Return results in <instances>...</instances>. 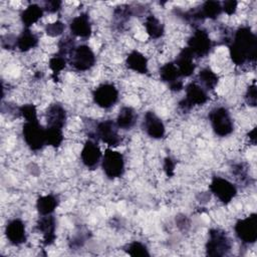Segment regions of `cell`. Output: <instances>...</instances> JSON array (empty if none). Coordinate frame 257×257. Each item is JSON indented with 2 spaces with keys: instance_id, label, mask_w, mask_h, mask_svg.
Masks as SVG:
<instances>
[{
  "instance_id": "1",
  "label": "cell",
  "mask_w": 257,
  "mask_h": 257,
  "mask_svg": "<svg viewBox=\"0 0 257 257\" xmlns=\"http://www.w3.org/2000/svg\"><path fill=\"white\" fill-rule=\"evenodd\" d=\"M232 61L237 65L254 62L257 56V37L248 26L239 27L229 46Z\"/></svg>"
},
{
  "instance_id": "2",
  "label": "cell",
  "mask_w": 257,
  "mask_h": 257,
  "mask_svg": "<svg viewBox=\"0 0 257 257\" xmlns=\"http://www.w3.org/2000/svg\"><path fill=\"white\" fill-rule=\"evenodd\" d=\"M205 247L207 255L221 257L227 255L230 252L232 243L225 231L214 228L209 231L208 240Z\"/></svg>"
},
{
  "instance_id": "3",
  "label": "cell",
  "mask_w": 257,
  "mask_h": 257,
  "mask_svg": "<svg viewBox=\"0 0 257 257\" xmlns=\"http://www.w3.org/2000/svg\"><path fill=\"white\" fill-rule=\"evenodd\" d=\"M22 136L25 144L31 151H39L46 144V130L37 120L25 121L22 126Z\"/></svg>"
},
{
  "instance_id": "4",
  "label": "cell",
  "mask_w": 257,
  "mask_h": 257,
  "mask_svg": "<svg viewBox=\"0 0 257 257\" xmlns=\"http://www.w3.org/2000/svg\"><path fill=\"white\" fill-rule=\"evenodd\" d=\"M209 120L213 132L219 137H227L234 131V122L229 110L224 106L213 108L209 112Z\"/></svg>"
},
{
  "instance_id": "5",
  "label": "cell",
  "mask_w": 257,
  "mask_h": 257,
  "mask_svg": "<svg viewBox=\"0 0 257 257\" xmlns=\"http://www.w3.org/2000/svg\"><path fill=\"white\" fill-rule=\"evenodd\" d=\"M101 168L108 179L120 178L124 173L123 156L111 149H106L101 159Z\"/></svg>"
},
{
  "instance_id": "6",
  "label": "cell",
  "mask_w": 257,
  "mask_h": 257,
  "mask_svg": "<svg viewBox=\"0 0 257 257\" xmlns=\"http://www.w3.org/2000/svg\"><path fill=\"white\" fill-rule=\"evenodd\" d=\"M237 238L244 244H254L257 240V215L255 213L240 219L234 226Z\"/></svg>"
},
{
  "instance_id": "7",
  "label": "cell",
  "mask_w": 257,
  "mask_h": 257,
  "mask_svg": "<svg viewBox=\"0 0 257 257\" xmlns=\"http://www.w3.org/2000/svg\"><path fill=\"white\" fill-rule=\"evenodd\" d=\"M69 63L77 71L89 70L95 64V54L88 45L80 44L70 54Z\"/></svg>"
},
{
  "instance_id": "8",
  "label": "cell",
  "mask_w": 257,
  "mask_h": 257,
  "mask_svg": "<svg viewBox=\"0 0 257 257\" xmlns=\"http://www.w3.org/2000/svg\"><path fill=\"white\" fill-rule=\"evenodd\" d=\"M185 97L180 101L179 106L182 110L187 111L196 105H203L209 99L207 90L196 82H190L186 86Z\"/></svg>"
},
{
  "instance_id": "9",
  "label": "cell",
  "mask_w": 257,
  "mask_h": 257,
  "mask_svg": "<svg viewBox=\"0 0 257 257\" xmlns=\"http://www.w3.org/2000/svg\"><path fill=\"white\" fill-rule=\"evenodd\" d=\"M187 47L195 57H204L208 55L213 48V41L204 29H196L188 40Z\"/></svg>"
},
{
  "instance_id": "10",
  "label": "cell",
  "mask_w": 257,
  "mask_h": 257,
  "mask_svg": "<svg viewBox=\"0 0 257 257\" xmlns=\"http://www.w3.org/2000/svg\"><path fill=\"white\" fill-rule=\"evenodd\" d=\"M212 194L223 204H229L237 195L236 186L222 177H214L209 186Z\"/></svg>"
},
{
  "instance_id": "11",
  "label": "cell",
  "mask_w": 257,
  "mask_h": 257,
  "mask_svg": "<svg viewBox=\"0 0 257 257\" xmlns=\"http://www.w3.org/2000/svg\"><path fill=\"white\" fill-rule=\"evenodd\" d=\"M94 135L108 147H117L121 142L120 135L118 134V126L111 119L98 122L95 126Z\"/></svg>"
},
{
  "instance_id": "12",
  "label": "cell",
  "mask_w": 257,
  "mask_h": 257,
  "mask_svg": "<svg viewBox=\"0 0 257 257\" xmlns=\"http://www.w3.org/2000/svg\"><path fill=\"white\" fill-rule=\"evenodd\" d=\"M93 101L101 108L107 109L118 100V90L112 83H102L92 92Z\"/></svg>"
},
{
  "instance_id": "13",
  "label": "cell",
  "mask_w": 257,
  "mask_h": 257,
  "mask_svg": "<svg viewBox=\"0 0 257 257\" xmlns=\"http://www.w3.org/2000/svg\"><path fill=\"white\" fill-rule=\"evenodd\" d=\"M80 159L86 168L90 170L97 168L102 159V154L98 145L91 140L86 141L80 152Z\"/></svg>"
},
{
  "instance_id": "14",
  "label": "cell",
  "mask_w": 257,
  "mask_h": 257,
  "mask_svg": "<svg viewBox=\"0 0 257 257\" xmlns=\"http://www.w3.org/2000/svg\"><path fill=\"white\" fill-rule=\"evenodd\" d=\"M160 77L164 82L168 83L169 88L173 91H180L184 86L181 79L182 75L180 74L175 62H168L164 64L160 68Z\"/></svg>"
},
{
  "instance_id": "15",
  "label": "cell",
  "mask_w": 257,
  "mask_h": 257,
  "mask_svg": "<svg viewBox=\"0 0 257 257\" xmlns=\"http://www.w3.org/2000/svg\"><path fill=\"white\" fill-rule=\"evenodd\" d=\"M143 128L149 137L156 140L162 139L166 134V127L163 120L151 110L147 111L144 115Z\"/></svg>"
},
{
  "instance_id": "16",
  "label": "cell",
  "mask_w": 257,
  "mask_h": 257,
  "mask_svg": "<svg viewBox=\"0 0 257 257\" xmlns=\"http://www.w3.org/2000/svg\"><path fill=\"white\" fill-rule=\"evenodd\" d=\"M5 235L8 241L15 246H19L25 243L27 239V235H26L25 225L22 222V220L18 218L10 220L6 225Z\"/></svg>"
},
{
  "instance_id": "17",
  "label": "cell",
  "mask_w": 257,
  "mask_h": 257,
  "mask_svg": "<svg viewBox=\"0 0 257 257\" xmlns=\"http://www.w3.org/2000/svg\"><path fill=\"white\" fill-rule=\"evenodd\" d=\"M66 111L59 103H52L46 110V127L62 130L66 122Z\"/></svg>"
},
{
  "instance_id": "18",
  "label": "cell",
  "mask_w": 257,
  "mask_h": 257,
  "mask_svg": "<svg viewBox=\"0 0 257 257\" xmlns=\"http://www.w3.org/2000/svg\"><path fill=\"white\" fill-rule=\"evenodd\" d=\"M69 29L72 35L88 38L91 35L92 27L90 23V19L87 13H81L78 16H75L69 24Z\"/></svg>"
},
{
  "instance_id": "19",
  "label": "cell",
  "mask_w": 257,
  "mask_h": 257,
  "mask_svg": "<svg viewBox=\"0 0 257 257\" xmlns=\"http://www.w3.org/2000/svg\"><path fill=\"white\" fill-rule=\"evenodd\" d=\"M38 231L42 233L43 236V244L45 246L51 245L56 238L55 229H56V221L52 215L42 216L36 225Z\"/></svg>"
},
{
  "instance_id": "20",
  "label": "cell",
  "mask_w": 257,
  "mask_h": 257,
  "mask_svg": "<svg viewBox=\"0 0 257 257\" xmlns=\"http://www.w3.org/2000/svg\"><path fill=\"white\" fill-rule=\"evenodd\" d=\"M194 59L195 56L188 47H185L180 51L174 62L177 65L182 77H188L193 74V72L196 69Z\"/></svg>"
},
{
  "instance_id": "21",
  "label": "cell",
  "mask_w": 257,
  "mask_h": 257,
  "mask_svg": "<svg viewBox=\"0 0 257 257\" xmlns=\"http://www.w3.org/2000/svg\"><path fill=\"white\" fill-rule=\"evenodd\" d=\"M125 65L141 74H146L148 72V59L146 58V56L138 51V50H133L128 53V55L126 56L125 59Z\"/></svg>"
},
{
  "instance_id": "22",
  "label": "cell",
  "mask_w": 257,
  "mask_h": 257,
  "mask_svg": "<svg viewBox=\"0 0 257 257\" xmlns=\"http://www.w3.org/2000/svg\"><path fill=\"white\" fill-rule=\"evenodd\" d=\"M138 114L136 110L131 106H123L120 108L115 123L118 128L121 130H131L137 122Z\"/></svg>"
},
{
  "instance_id": "23",
  "label": "cell",
  "mask_w": 257,
  "mask_h": 257,
  "mask_svg": "<svg viewBox=\"0 0 257 257\" xmlns=\"http://www.w3.org/2000/svg\"><path fill=\"white\" fill-rule=\"evenodd\" d=\"M38 44V37L29 28L24 30L16 37V47L21 52H27L30 49L36 47Z\"/></svg>"
},
{
  "instance_id": "24",
  "label": "cell",
  "mask_w": 257,
  "mask_h": 257,
  "mask_svg": "<svg viewBox=\"0 0 257 257\" xmlns=\"http://www.w3.org/2000/svg\"><path fill=\"white\" fill-rule=\"evenodd\" d=\"M43 8L37 4L28 5L20 14L21 21L25 28H29L43 16Z\"/></svg>"
},
{
  "instance_id": "25",
  "label": "cell",
  "mask_w": 257,
  "mask_h": 257,
  "mask_svg": "<svg viewBox=\"0 0 257 257\" xmlns=\"http://www.w3.org/2000/svg\"><path fill=\"white\" fill-rule=\"evenodd\" d=\"M58 206V199L56 196L49 194L41 196L36 201V208L41 216L51 215Z\"/></svg>"
},
{
  "instance_id": "26",
  "label": "cell",
  "mask_w": 257,
  "mask_h": 257,
  "mask_svg": "<svg viewBox=\"0 0 257 257\" xmlns=\"http://www.w3.org/2000/svg\"><path fill=\"white\" fill-rule=\"evenodd\" d=\"M198 79L201 83V86L204 87L207 91L214 89L219 81L218 75L210 67L202 68L198 73Z\"/></svg>"
},
{
  "instance_id": "27",
  "label": "cell",
  "mask_w": 257,
  "mask_h": 257,
  "mask_svg": "<svg viewBox=\"0 0 257 257\" xmlns=\"http://www.w3.org/2000/svg\"><path fill=\"white\" fill-rule=\"evenodd\" d=\"M145 28L151 38L159 39L164 35L165 28L163 23L154 15H149L145 21Z\"/></svg>"
},
{
  "instance_id": "28",
  "label": "cell",
  "mask_w": 257,
  "mask_h": 257,
  "mask_svg": "<svg viewBox=\"0 0 257 257\" xmlns=\"http://www.w3.org/2000/svg\"><path fill=\"white\" fill-rule=\"evenodd\" d=\"M198 9L203 19H216L222 13V4L219 1H206Z\"/></svg>"
},
{
  "instance_id": "29",
  "label": "cell",
  "mask_w": 257,
  "mask_h": 257,
  "mask_svg": "<svg viewBox=\"0 0 257 257\" xmlns=\"http://www.w3.org/2000/svg\"><path fill=\"white\" fill-rule=\"evenodd\" d=\"M66 63H67V58L65 56L59 54L58 52L49 59L48 65H49V68L52 71V75L55 79L60 74V72L65 68Z\"/></svg>"
},
{
  "instance_id": "30",
  "label": "cell",
  "mask_w": 257,
  "mask_h": 257,
  "mask_svg": "<svg viewBox=\"0 0 257 257\" xmlns=\"http://www.w3.org/2000/svg\"><path fill=\"white\" fill-rule=\"evenodd\" d=\"M126 253L131 256L134 257H149L150 256V252L149 249L147 248V246L145 244H143L140 241H134L132 243H130L125 249Z\"/></svg>"
},
{
  "instance_id": "31",
  "label": "cell",
  "mask_w": 257,
  "mask_h": 257,
  "mask_svg": "<svg viewBox=\"0 0 257 257\" xmlns=\"http://www.w3.org/2000/svg\"><path fill=\"white\" fill-rule=\"evenodd\" d=\"M46 130V142L47 145L57 148L63 142V133L60 128H51L45 127Z\"/></svg>"
},
{
  "instance_id": "32",
  "label": "cell",
  "mask_w": 257,
  "mask_h": 257,
  "mask_svg": "<svg viewBox=\"0 0 257 257\" xmlns=\"http://www.w3.org/2000/svg\"><path fill=\"white\" fill-rule=\"evenodd\" d=\"M19 113L24 117L25 121H31V120H37V109L34 104L32 103H26L19 107Z\"/></svg>"
},
{
  "instance_id": "33",
  "label": "cell",
  "mask_w": 257,
  "mask_h": 257,
  "mask_svg": "<svg viewBox=\"0 0 257 257\" xmlns=\"http://www.w3.org/2000/svg\"><path fill=\"white\" fill-rule=\"evenodd\" d=\"M64 30H65V25L59 20L52 22V23H48L45 26L46 34L51 37H56V36L61 35L64 32Z\"/></svg>"
},
{
  "instance_id": "34",
  "label": "cell",
  "mask_w": 257,
  "mask_h": 257,
  "mask_svg": "<svg viewBox=\"0 0 257 257\" xmlns=\"http://www.w3.org/2000/svg\"><path fill=\"white\" fill-rule=\"evenodd\" d=\"M131 9L127 7H119L114 10V20L117 24L122 25L131 15Z\"/></svg>"
},
{
  "instance_id": "35",
  "label": "cell",
  "mask_w": 257,
  "mask_h": 257,
  "mask_svg": "<svg viewBox=\"0 0 257 257\" xmlns=\"http://www.w3.org/2000/svg\"><path fill=\"white\" fill-rule=\"evenodd\" d=\"M256 85L255 82L252 83V85H250L246 91L245 94V100L249 105L255 106L256 105Z\"/></svg>"
},
{
  "instance_id": "36",
  "label": "cell",
  "mask_w": 257,
  "mask_h": 257,
  "mask_svg": "<svg viewBox=\"0 0 257 257\" xmlns=\"http://www.w3.org/2000/svg\"><path fill=\"white\" fill-rule=\"evenodd\" d=\"M222 4V11H224L228 15H233L238 6V2L235 0H229V1H224Z\"/></svg>"
},
{
  "instance_id": "37",
  "label": "cell",
  "mask_w": 257,
  "mask_h": 257,
  "mask_svg": "<svg viewBox=\"0 0 257 257\" xmlns=\"http://www.w3.org/2000/svg\"><path fill=\"white\" fill-rule=\"evenodd\" d=\"M61 2L60 1H56V0H53V1H46L44 2V10H46L47 12L49 13H55L57 11L60 10L61 8Z\"/></svg>"
},
{
  "instance_id": "38",
  "label": "cell",
  "mask_w": 257,
  "mask_h": 257,
  "mask_svg": "<svg viewBox=\"0 0 257 257\" xmlns=\"http://www.w3.org/2000/svg\"><path fill=\"white\" fill-rule=\"evenodd\" d=\"M175 166H176V163L172 158L168 157V158L165 159V161H164V170H165V173L168 177H172L174 175Z\"/></svg>"
}]
</instances>
